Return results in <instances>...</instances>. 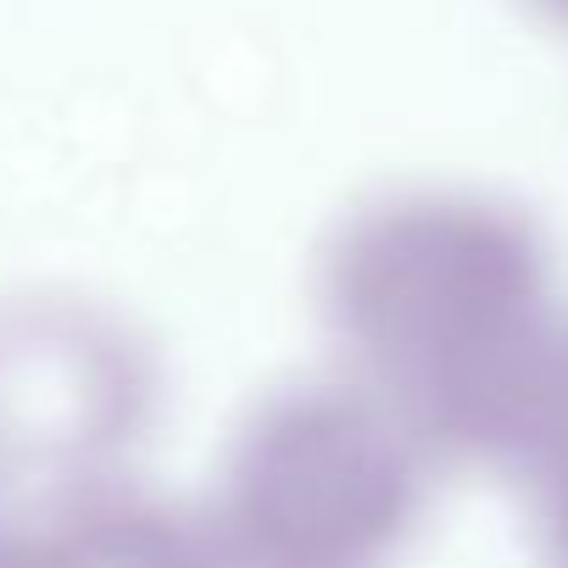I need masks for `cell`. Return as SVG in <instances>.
Masks as SVG:
<instances>
[{
  "label": "cell",
  "instance_id": "1",
  "mask_svg": "<svg viewBox=\"0 0 568 568\" xmlns=\"http://www.w3.org/2000/svg\"><path fill=\"white\" fill-rule=\"evenodd\" d=\"M324 318L346 379L390 402L429 452L490 446L546 324L535 229L463 190L368 201L324 251Z\"/></svg>",
  "mask_w": 568,
  "mask_h": 568
},
{
  "label": "cell",
  "instance_id": "2",
  "mask_svg": "<svg viewBox=\"0 0 568 568\" xmlns=\"http://www.w3.org/2000/svg\"><path fill=\"white\" fill-rule=\"evenodd\" d=\"M429 457L368 385H291L240 424L206 529L229 568H379L424 513Z\"/></svg>",
  "mask_w": 568,
  "mask_h": 568
},
{
  "label": "cell",
  "instance_id": "3",
  "mask_svg": "<svg viewBox=\"0 0 568 568\" xmlns=\"http://www.w3.org/2000/svg\"><path fill=\"white\" fill-rule=\"evenodd\" d=\"M151 402V357L112 313L57 296L0 307V496L34 507L123 479Z\"/></svg>",
  "mask_w": 568,
  "mask_h": 568
},
{
  "label": "cell",
  "instance_id": "4",
  "mask_svg": "<svg viewBox=\"0 0 568 568\" xmlns=\"http://www.w3.org/2000/svg\"><path fill=\"white\" fill-rule=\"evenodd\" d=\"M0 568H229L206 518L101 479L0 524Z\"/></svg>",
  "mask_w": 568,
  "mask_h": 568
},
{
  "label": "cell",
  "instance_id": "5",
  "mask_svg": "<svg viewBox=\"0 0 568 568\" xmlns=\"http://www.w3.org/2000/svg\"><path fill=\"white\" fill-rule=\"evenodd\" d=\"M0 524H7V513H0Z\"/></svg>",
  "mask_w": 568,
  "mask_h": 568
}]
</instances>
